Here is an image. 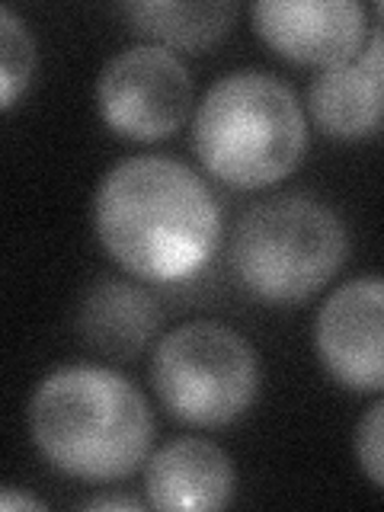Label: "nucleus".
Returning <instances> with one entry per match:
<instances>
[{
  "label": "nucleus",
  "mask_w": 384,
  "mask_h": 512,
  "mask_svg": "<svg viewBox=\"0 0 384 512\" xmlns=\"http://www.w3.org/2000/svg\"><path fill=\"white\" fill-rule=\"evenodd\" d=\"M192 148L215 180L263 189L301 164L308 119L282 77L240 68L205 90L192 116Z\"/></svg>",
  "instance_id": "7ed1b4c3"
},
{
  "label": "nucleus",
  "mask_w": 384,
  "mask_h": 512,
  "mask_svg": "<svg viewBox=\"0 0 384 512\" xmlns=\"http://www.w3.org/2000/svg\"><path fill=\"white\" fill-rule=\"evenodd\" d=\"M234 490V461L212 439H173L144 461V503L154 509L215 512L234 500Z\"/></svg>",
  "instance_id": "1a4fd4ad"
},
{
  "label": "nucleus",
  "mask_w": 384,
  "mask_h": 512,
  "mask_svg": "<svg viewBox=\"0 0 384 512\" xmlns=\"http://www.w3.org/2000/svg\"><path fill=\"white\" fill-rule=\"evenodd\" d=\"M151 384L176 420L221 429L256 404L263 365L244 333L218 320H189L154 346Z\"/></svg>",
  "instance_id": "39448f33"
},
{
  "label": "nucleus",
  "mask_w": 384,
  "mask_h": 512,
  "mask_svg": "<svg viewBox=\"0 0 384 512\" xmlns=\"http://www.w3.org/2000/svg\"><path fill=\"white\" fill-rule=\"evenodd\" d=\"M349 234L330 205L311 196H276L240 215L231 234V269L247 295L298 304L343 269Z\"/></svg>",
  "instance_id": "20e7f679"
},
{
  "label": "nucleus",
  "mask_w": 384,
  "mask_h": 512,
  "mask_svg": "<svg viewBox=\"0 0 384 512\" xmlns=\"http://www.w3.org/2000/svg\"><path fill=\"white\" fill-rule=\"evenodd\" d=\"M356 458L365 477L372 480V487L381 490L384 484V404H381V397L365 410V416L356 426Z\"/></svg>",
  "instance_id": "4468645a"
},
{
  "label": "nucleus",
  "mask_w": 384,
  "mask_h": 512,
  "mask_svg": "<svg viewBox=\"0 0 384 512\" xmlns=\"http://www.w3.org/2000/svg\"><path fill=\"white\" fill-rule=\"evenodd\" d=\"M381 58H384L381 26H372L356 58L320 71L311 80L308 109L317 128L346 141H359L378 132L381 106H384Z\"/></svg>",
  "instance_id": "9d476101"
},
{
  "label": "nucleus",
  "mask_w": 384,
  "mask_h": 512,
  "mask_svg": "<svg viewBox=\"0 0 384 512\" xmlns=\"http://www.w3.org/2000/svg\"><path fill=\"white\" fill-rule=\"evenodd\" d=\"M314 349L327 375L352 394L384 388V282L359 276L343 282L314 320Z\"/></svg>",
  "instance_id": "0eeeda50"
},
{
  "label": "nucleus",
  "mask_w": 384,
  "mask_h": 512,
  "mask_svg": "<svg viewBox=\"0 0 384 512\" xmlns=\"http://www.w3.org/2000/svg\"><path fill=\"white\" fill-rule=\"evenodd\" d=\"M26 423L39 455L71 480L116 484L151 455L154 413L135 381L103 365H64L29 397Z\"/></svg>",
  "instance_id": "f03ea898"
},
{
  "label": "nucleus",
  "mask_w": 384,
  "mask_h": 512,
  "mask_svg": "<svg viewBox=\"0 0 384 512\" xmlns=\"http://www.w3.org/2000/svg\"><path fill=\"white\" fill-rule=\"evenodd\" d=\"M93 228L128 276L196 279L221 244V205L183 160L135 154L109 167L93 196Z\"/></svg>",
  "instance_id": "f257e3e1"
},
{
  "label": "nucleus",
  "mask_w": 384,
  "mask_h": 512,
  "mask_svg": "<svg viewBox=\"0 0 384 512\" xmlns=\"http://www.w3.org/2000/svg\"><path fill=\"white\" fill-rule=\"evenodd\" d=\"M160 304L157 298L128 279H100L80 301L77 330L90 349L109 359H132L154 340L160 330Z\"/></svg>",
  "instance_id": "9b49d317"
},
{
  "label": "nucleus",
  "mask_w": 384,
  "mask_h": 512,
  "mask_svg": "<svg viewBox=\"0 0 384 512\" xmlns=\"http://www.w3.org/2000/svg\"><path fill=\"white\" fill-rule=\"evenodd\" d=\"M148 503H141V500H132V496H93V500L84 503V509H122V512H138L144 509Z\"/></svg>",
  "instance_id": "dca6fc26"
},
{
  "label": "nucleus",
  "mask_w": 384,
  "mask_h": 512,
  "mask_svg": "<svg viewBox=\"0 0 384 512\" xmlns=\"http://www.w3.org/2000/svg\"><path fill=\"white\" fill-rule=\"evenodd\" d=\"M96 109L119 138H170L192 109V74L180 55L160 45L122 48L96 77Z\"/></svg>",
  "instance_id": "423d86ee"
},
{
  "label": "nucleus",
  "mask_w": 384,
  "mask_h": 512,
  "mask_svg": "<svg viewBox=\"0 0 384 512\" xmlns=\"http://www.w3.org/2000/svg\"><path fill=\"white\" fill-rule=\"evenodd\" d=\"M20 512V509H45V503L39 500V496H32L20 487H0V512Z\"/></svg>",
  "instance_id": "2eb2a0df"
},
{
  "label": "nucleus",
  "mask_w": 384,
  "mask_h": 512,
  "mask_svg": "<svg viewBox=\"0 0 384 512\" xmlns=\"http://www.w3.org/2000/svg\"><path fill=\"white\" fill-rule=\"evenodd\" d=\"M122 13L128 23L141 32L151 45H160L173 52H205V48L218 45L231 32L237 20V7L224 4V0H202V4H189V0H135L125 4Z\"/></svg>",
  "instance_id": "f8f14e48"
},
{
  "label": "nucleus",
  "mask_w": 384,
  "mask_h": 512,
  "mask_svg": "<svg viewBox=\"0 0 384 512\" xmlns=\"http://www.w3.org/2000/svg\"><path fill=\"white\" fill-rule=\"evenodd\" d=\"M39 68V48L29 23L0 4V112L23 100Z\"/></svg>",
  "instance_id": "ddd939ff"
},
{
  "label": "nucleus",
  "mask_w": 384,
  "mask_h": 512,
  "mask_svg": "<svg viewBox=\"0 0 384 512\" xmlns=\"http://www.w3.org/2000/svg\"><path fill=\"white\" fill-rule=\"evenodd\" d=\"M250 16L272 52L320 71L352 61L372 32L356 0H256Z\"/></svg>",
  "instance_id": "6e6552de"
}]
</instances>
